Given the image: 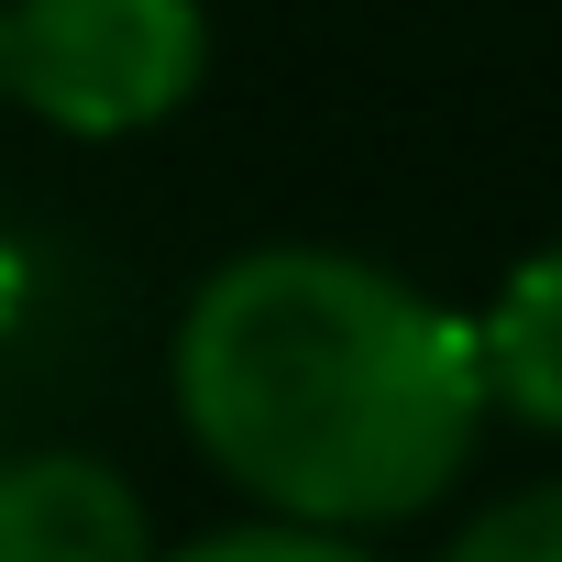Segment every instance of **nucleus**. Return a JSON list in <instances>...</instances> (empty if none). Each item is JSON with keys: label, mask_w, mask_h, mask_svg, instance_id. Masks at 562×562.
<instances>
[{"label": "nucleus", "mask_w": 562, "mask_h": 562, "mask_svg": "<svg viewBox=\"0 0 562 562\" xmlns=\"http://www.w3.org/2000/svg\"><path fill=\"white\" fill-rule=\"evenodd\" d=\"M166 408L243 518L342 540L430 518L485 441L474 321L353 243L221 254L166 331Z\"/></svg>", "instance_id": "f257e3e1"}, {"label": "nucleus", "mask_w": 562, "mask_h": 562, "mask_svg": "<svg viewBox=\"0 0 562 562\" xmlns=\"http://www.w3.org/2000/svg\"><path fill=\"white\" fill-rule=\"evenodd\" d=\"M210 89V0H0V111L56 144L166 133Z\"/></svg>", "instance_id": "f03ea898"}, {"label": "nucleus", "mask_w": 562, "mask_h": 562, "mask_svg": "<svg viewBox=\"0 0 562 562\" xmlns=\"http://www.w3.org/2000/svg\"><path fill=\"white\" fill-rule=\"evenodd\" d=\"M0 562H155L144 485L111 452H0Z\"/></svg>", "instance_id": "7ed1b4c3"}, {"label": "nucleus", "mask_w": 562, "mask_h": 562, "mask_svg": "<svg viewBox=\"0 0 562 562\" xmlns=\"http://www.w3.org/2000/svg\"><path fill=\"white\" fill-rule=\"evenodd\" d=\"M474 375H485V419L562 441V232L518 254L496 299L474 310Z\"/></svg>", "instance_id": "20e7f679"}, {"label": "nucleus", "mask_w": 562, "mask_h": 562, "mask_svg": "<svg viewBox=\"0 0 562 562\" xmlns=\"http://www.w3.org/2000/svg\"><path fill=\"white\" fill-rule=\"evenodd\" d=\"M441 562H562V474L485 496V507L441 540Z\"/></svg>", "instance_id": "39448f33"}, {"label": "nucleus", "mask_w": 562, "mask_h": 562, "mask_svg": "<svg viewBox=\"0 0 562 562\" xmlns=\"http://www.w3.org/2000/svg\"><path fill=\"white\" fill-rule=\"evenodd\" d=\"M155 562H386V551L342 529H299V518H221V529L155 540Z\"/></svg>", "instance_id": "423d86ee"}]
</instances>
